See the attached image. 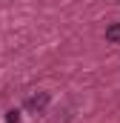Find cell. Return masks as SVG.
<instances>
[{
	"instance_id": "3",
	"label": "cell",
	"mask_w": 120,
	"mask_h": 123,
	"mask_svg": "<svg viewBox=\"0 0 120 123\" xmlns=\"http://www.w3.org/2000/svg\"><path fill=\"white\" fill-rule=\"evenodd\" d=\"M17 120H20V112H17V109L6 112V123H17Z\"/></svg>"
},
{
	"instance_id": "2",
	"label": "cell",
	"mask_w": 120,
	"mask_h": 123,
	"mask_svg": "<svg viewBox=\"0 0 120 123\" xmlns=\"http://www.w3.org/2000/svg\"><path fill=\"white\" fill-rule=\"evenodd\" d=\"M106 40H109V43H120V23H112V26L106 29Z\"/></svg>"
},
{
	"instance_id": "1",
	"label": "cell",
	"mask_w": 120,
	"mask_h": 123,
	"mask_svg": "<svg viewBox=\"0 0 120 123\" xmlns=\"http://www.w3.org/2000/svg\"><path fill=\"white\" fill-rule=\"evenodd\" d=\"M49 106V92H37V94H31L29 100H26V109L29 112H43Z\"/></svg>"
}]
</instances>
